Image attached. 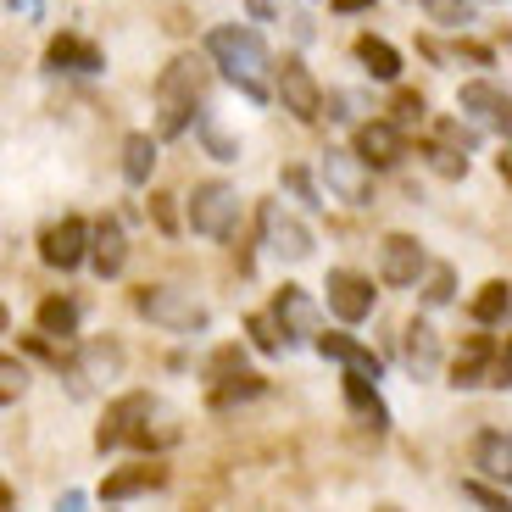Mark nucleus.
I'll use <instances>...</instances> for the list:
<instances>
[{
	"instance_id": "f257e3e1",
	"label": "nucleus",
	"mask_w": 512,
	"mask_h": 512,
	"mask_svg": "<svg viewBox=\"0 0 512 512\" xmlns=\"http://www.w3.org/2000/svg\"><path fill=\"white\" fill-rule=\"evenodd\" d=\"M206 62L218 67L234 90H240L245 101H256V106H268L273 95H279V62H273L268 39L256 34V28H245V23L212 28V34H206Z\"/></svg>"
},
{
	"instance_id": "f03ea898",
	"label": "nucleus",
	"mask_w": 512,
	"mask_h": 512,
	"mask_svg": "<svg viewBox=\"0 0 512 512\" xmlns=\"http://www.w3.org/2000/svg\"><path fill=\"white\" fill-rule=\"evenodd\" d=\"M179 412L167 407L162 396H145V390H128L106 407V423L95 429V451H167L179 440Z\"/></svg>"
},
{
	"instance_id": "7ed1b4c3",
	"label": "nucleus",
	"mask_w": 512,
	"mask_h": 512,
	"mask_svg": "<svg viewBox=\"0 0 512 512\" xmlns=\"http://www.w3.org/2000/svg\"><path fill=\"white\" fill-rule=\"evenodd\" d=\"M206 112V62L201 56H173L156 73V140H179Z\"/></svg>"
},
{
	"instance_id": "20e7f679",
	"label": "nucleus",
	"mask_w": 512,
	"mask_h": 512,
	"mask_svg": "<svg viewBox=\"0 0 512 512\" xmlns=\"http://www.w3.org/2000/svg\"><path fill=\"white\" fill-rule=\"evenodd\" d=\"M134 307H140V318H151L167 334H201L212 323L206 301H195L190 290H173V284H145V290H134Z\"/></svg>"
},
{
	"instance_id": "39448f33",
	"label": "nucleus",
	"mask_w": 512,
	"mask_h": 512,
	"mask_svg": "<svg viewBox=\"0 0 512 512\" xmlns=\"http://www.w3.org/2000/svg\"><path fill=\"white\" fill-rule=\"evenodd\" d=\"M234 223H240V190L223 184V179L195 184V195H190V229L206 234V240H229Z\"/></svg>"
},
{
	"instance_id": "423d86ee",
	"label": "nucleus",
	"mask_w": 512,
	"mask_h": 512,
	"mask_svg": "<svg viewBox=\"0 0 512 512\" xmlns=\"http://www.w3.org/2000/svg\"><path fill=\"white\" fill-rule=\"evenodd\" d=\"M256 234H262V245H268L279 262H307L312 256V229L295 218V212H284L279 201L256 206Z\"/></svg>"
},
{
	"instance_id": "0eeeda50",
	"label": "nucleus",
	"mask_w": 512,
	"mask_h": 512,
	"mask_svg": "<svg viewBox=\"0 0 512 512\" xmlns=\"http://www.w3.org/2000/svg\"><path fill=\"white\" fill-rule=\"evenodd\" d=\"M323 184H329L334 201H346V206H368L373 201V167L362 162L357 151H340V145L323 151Z\"/></svg>"
},
{
	"instance_id": "6e6552de",
	"label": "nucleus",
	"mask_w": 512,
	"mask_h": 512,
	"mask_svg": "<svg viewBox=\"0 0 512 512\" xmlns=\"http://www.w3.org/2000/svg\"><path fill=\"white\" fill-rule=\"evenodd\" d=\"M90 240H95V223L84 218H62L39 234V262L56 273H73L78 262H90Z\"/></svg>"
},
{
	"instance_id": "1a4fd4ad",
	"label": "nucleus",
	"mask_w": 512,
	"mask_h": 512,
	"mask_svg": "<svg viewBox=\"0 0 512 512\" xmlns=\"http://www.w3.org/2000/svg\"><path fill=\"white\" fill-rule=\"evenodd\" d=\"M279 101H284V112L290 117H301V123H318L323 117V84L312 78V67L301 62V56H284L279 62Z\"/></svg>"
},
{
	"instance_id": "9d476101",
	"label": "nucleus",
	"mask_w": 512,
	"mask_h": 512,
	"mask_svg": "<svg viewBox=\"0 0 512 512\" xmlns=\"http://www.w3.org/2000/svg\"><path fill=\"white\" fill-rule=\"evenodd\" d=\"M273 323H279L284 346H318V301H312L307 290H295V284H284L279 295H273Z\"/></svg>"
},
{
	"instance_id": "9b49d317",
	"label": "nucleus",
	"mask_w": 512,
	"mask_h": 512,
	"mask_svg": "<svg viewBox=\"0 0 512 512\" xmlns=\"http://www.w3.org/2000/svg\"><path fill=\"white\" fill-rule=\"evenodd\" d=\"M329 312L340 323H362L373 312V301H379V290H373V279L368 273H357V268H329Z\"/></svg>"
},
{
	"instance_id": "f8f14e48",
	"label": "nucleus",
	"mask_w": 512,
	"mask_h": 512,
	"mask_svg": "<svg viewBox=\"0 0 512 512\" xmlns=\"http://www.w3.org/2000/svg\"><path fill=\"white\" fill-rule=\"evenodd\" d=\"M457 106L468 117H479V123H490L496 134H507V145H512V90H501L490 78H468L457 90Z\"/></svg>"
},
{
	"instance_id": "ddd939ff",
	"label": "nucleus",
	"mask_w": 512,
	"mask_h": 512,
	"mask_svg": "<svg viewBox=\"0 0 512 512\" xmlns=\"http://www.w3.org/2000/svg\"><path fill=\"white\" fill-rule=\"evenodd\" d=\"M423 268H429V256H423V245L412 240V234H384V245H379V279L390 284V290L418 284Z\"/></svg>"
},
{
	"instance_id": "4468645a",
	"label": "nucleus",
	"mask_w": 512,
	"mask_h": 512,
	"mask_svg": "<svg viewBox=\"0 0 512 512\" xmlns=\"http://www.w3.org/2000/svg\"><path fill=\"white\" fill-rule=\"evenodd\" d=\"M351 151H357L362 162L379 173V167H396L401 156H407V140H401V128L390 123V117H373V123H357V134H351Z\"/></svg>"
},
{
	"instance_id": "2eb2a0df",
	"label": "nucleus",
	"mask_w": 512,
	"mask_h": 512,
	"mask_svg": "<svg viewBox=\"0 0 512 512\" xmlns=\"http://www.w3.org/2000/svg\"><path fill=\"white\" fill-rule=\"evenodd\" d=\"M468 462L479 468L485 485H507L512 479V435L507 429H479L474 446H468Z\"/></svg>"
},
{
	"instance_id": "dca6fc26",
	"label": "nucleus",
	"mask_w": 512,
	"mask_h": 512,
	"mask_svg": "<svg viewBox=\"0 0 512 512\" xmlns=\"http://www.w3.org/2000/svg\"><path fill=\"white\" fill-rule=\"evenodd\" d=\"M496 357L501 351L490 346L485 334H474L468 346L457 351V362H451V384L457 390H479V384H496Z\"/></svg>"
},
{
	"instance_id": "f3484780",
	"label": "nucleus",
	"mask_w": 512,
	"mask_h": 512,
	"mask_svg": "<svg viewBox=\"0 0 512 512\" xmlns=\"http://www.w3.org/2000/svg\"><path fill=\"white\" fill-rule=\"evenodd\" d=\"M45 67H51V73H101L106 56L95 51L90 39H78V34H56L51 45H45Z\"/></svg>"
},
{
	"instance_id": "a211bd4d",
	"label": "nucleus",
	"mask_w": 512,
	"mask_h": 512,
	"mask_svg": "<svg viewBox=\"0 0 512 512\" xmlns=\"http://www.w3.org/2000/svg\"><path fill=\"white\" fill-rule=\"evenodd\" d=\"M401 362H407L412 379H435V373H440V340H435L429 323L412 318L407 329H401Z\"/></svg>"
},
{
	"instance_id": "6ab92c4d",
	"label": "nucleus",
	"mask_w": 512,
	"mask_h": 512,
	"mask_svg": "<svg viewBox=\"0 0 512 512\" xmlns=\"http://www.w3.org/2000/svg\"><path fill=\"white\" fill-rule=\"evenodd\" d=\"M340 390H346V407L357 412L362 429H373V435H384V429H390V407H384V396H379V384H373V379L346 373V379H340Z\"/></svg>"
},
{
	"instance_id": "aec40b11",
	"label": "nucleus",
	"mask_w": 512,
	"mask_h": 512,
	"mask_svg": "<svg viewBox=\"0 0 512 512\" xmlns=\"http://www.w3.org/2000/svg\"><path fill=\"white\" fill-rule=\"evenodd\" d=\"M318 351H323V357H334L346 373H357V379H373V384H379V373H384V362L373 357L362 340H351V334H318Z\"/></svg>"
},
{
	"instance_id": "412c9836",
	"label": "nucleus",
	"mask_w": 512,
	"mask_h": 512,
	"mask_svg": "<svg viewBox=\"0 0 512 512\" xmlns=\"http://www.w3.org/2000/svg\"><path fill=\"white\" fill-rule=\"evenodd\" d=\"M162 485H167L162 462H134V468H117V474L101 479V496L106 501H128V496H145V490H162Z\"/></svg>"
},
{
	"instance_id": "4be33fe9",
	"label": "nucleus",
	"mask_w": 512,
	"mask_h": 512,
	"mask_svg": "<svg viewBox=\"0 0 512 512\" xmlns=\"http://www.w3.org/2000/svg\"><path fill=\"white\" fill-rule=\"evenodd\" d=\"M128 262V240H123V223L117 218H101L95 223V240H90V268L101 273V279H117Z\"/></svg>"
},
{
	"instance_id": "5701e85b",
	"label": "nucleus",
	"mask_w": 512,
	"mask_h": 512,
	"mask_svg": "<svg viewBox=\"0 0 512 512\" xmlns=\"http://www.w3.org/2000/svg\"><path fill=\"white\" fill-rule=\"evenodd\" d=\"M357 62H362V73L379 78V84H396V78H401V51L390 45V39H379V34H362L357 39Z\"/></svg>"
},
{
	"instance_id": "b1692460",
	"label": "nucleus",
	"mask_w": 512,
	"mask_h": 512,
	"mask_svg": "<svg viewBox=\"0 0 512 512\" xmlns=\"http://www.w3.org/2000/svg\"><path fill=\"white\" fill-rule=\"evenodd\" d=\"M39 334H51V340H73L78 334V301H67V295H45L34 312Z\"/></svg>"
},
{
	"instance_id": "393cba45",
	"label": "nucleus",
	"mask_w": 512,
	"mask_h": 512,
	"mask_svg": "<svg viewBox=\"0 0 512 512\" xmlns=\"http://www.w3.org/2000/svg\"><path fill=\"white\" fill-rule=\"evenodd\" d=\"M468 312H474V323H485V329H490V323H507L512 318V284L507 279L479 284V295H474V307H468Z\"/></svg>"
},
{
	"instance_id": "a878e982",
	"label": "nucleus",
	"mask_w": 512,
	"mask_h": 512,
	"mask_svg": "<svg viewBox=\"0 0 512 512\" xmlns=\"http://www.w3.org/2000/svg\"><path fill=\"white\" fill-rule=\"evenodd\" d=\"M156 173V140L151 134H128L123 140V179L128 184H151Z\"/></svg>"
},
{
	"instance_id": "bb28decb",
	"label": "nucleus",
	"mask_w": 512,
	"mask_h": 512,
	"mask_svg": "<svg viewBox=\"0 0 512 512\" xmlns=\"http://www.w3.org/2000/svg\"><path fill=\"white\" fill-rule=\"evenodd\" d=\"M195 134H201V145H206L212 156H218V162H240V140H234V134H223V128H218V117H212V112H201Z\"/></svg>"
},
{
	"instance_id": "cd10ccee",
	"label": "nucleus",
	"mask_w": 512,
	"mask_h": 512,
	"mask_svg": "<svg viewBox=\"0 0 512 512\" xmlns=\"http://www.w3.org/2000/svg\"><path fill=\"white\" fill-rule=\"evenodd\" d=\"M423 17L440 28H468L474 23V0H423Z\"/></svg>"
},
{
	"instance_id": "c85d7f7f",
	"label": "nucleus",
	"mask_w": 512,
	"mask_h": 512,
	"mask_svg": "<svg viewBox=\"0 0 512 512\" xmlns=\"http://www.w3.org/2000/svg\"><path fill=\"white\" fill-rule=\"evenodd\" d=\"M423 117H429V101H423L418 90H396V101H390V123L412 128V123H423Z\"/></svg>"
},
{
	"instance_id": "c756f323",
	"label": "nucleus",
	"mask_w": 512,
	"mask_h": 512,
	"mask_svg": "<svg viewBox=\"0 0 512 512\" xmlns=\"http://www.w3.org/2000/svg\"><path fill=\"white\" fill-rule=\"evenodd\" d=\"M435 140L446 145V151L468 156V151H474V145H479V134H474V128H462L457 117H440V123H435Z\"/></svg>"
},
{
	"instance_id": "7c9ffc66",
	"label": "nucleus",
	"mask_w": 512,
	"mask_h": 512,
	"mask_svg": "<svg viewBox=\"0 0 512 512\" xmlns=\"http://www.w3.org/2000/svg\"><path fill=\"white\" fill-rule=\"evenodd\" d=\"M245 334H251V346L256 351H284V340H279V323H273V312H256V318H245Z\"/></svg>"
},
{
	"instance_id": "2f4dec72",
	"label": "nucleus",
	"mask_w": 512,
	"mask_h": 512,
	"mask_svg": "<svg viewBox=\"0 0 512 512\" xmlns=\"http://www.w3.org/2000/svg\"><path fill=\"white\" fill-rule=\"evenodd\" d=\"M451 290H457V273H451L446 262H435V268H429V279H423V301H429V307H446Z\"/></svg>"
},
{
	"instance_id": "473e14b6",
	"label": "nucleus",
	"mask_w": 512,
	"mask_h": 512,
	"mask_svg": "<svg viewBox=\"0 0 512 512\" xmlns=\"http://www.w3.org/2000/svg\"><path fill=\"white\" fill-rule=\"evenodd\" d=\"M423 156H429V167H435L440 179H462L468 173V156H457V151H446V145H423Z\"/></svg>"
},
{
	"instance_id": "72a5a7b5",
	"label": "nucleus",
	"mask_w": 512,
	"mask_h": 512,
	"mask_svg": "<svg viewBox=\"0 0 512 512\" xmlns=\"http://www.w3.org/2000/svg\"><path fill=\"white\" fill-rule=\"evenodd\" d=\"M462 496L474 501V507H479V512H512V501H507V496H501V490H490V485H485V479H468V485H462Z\"/></svg>"
},
{
	"instance_id": "f704fd0d",
	"label": "nucleus",
	"mask_w": 512,
	"mask_h": 512,
	"mask_svg": "<svg viewBox=\"0 0 512 512\" xmlns=\"http://www.w3.org/2000/svg\"><path fill=\"white\" fill-rule=\"evenodd\" d=\"M284 184L295 190V201H301V206H323V195H318V184H312L307 167H284Z\"/></svg>"
},
{
	"instance_id": "c9c22d12",
	"label": "nucleus",
	"mask_w": 512,
	"mask_h": 512,
	"mask_svg": "<svg viewBox=\"0 0 512 512\" xmlns=\"http://www.w3.org/2000/svg\"><path fill=\"white\" fill-rule=\"evenodd\" d=\"M0 379H6V384H0V401L12 407V401L23 396V368H17V357H6V362H0Z\"/></svg>"
},
{
	"instance_id": "e433bc0d",
	"label": "nucleus",
	"mask_w": 512,
	"mask_h": 512,
	"mask_svg": "<svg viewBox=\"0 0 512 512\" xmlns=\"http://www.w3.org/2000/svg\"><path fill=\"white\" fill-rule=\"evenodd\" d=\"M151 212H156V223L173 234V201H167V195H151Z\"/></svg>"
},
{
	"instance_id": "4c0bfd02",
	"label": "nucleus",
	"mask_w": 512,
	"mask_h": 512,
	"mask_svg": "<svg viewBox=\"0 0 512 512\" xmlns=\"http://www.w3.org/2000/svg\"><path fill=\"white\" fill-rule=\"evenodd\" d=\"M245 12H251V23H273V0H245Z\"/></svg>"
},
{
	"instance_id": "58836bf2",
	"label": "nucleus",
	"mask_w": 512,
	"mask_h": 512,
	"mask_svg": "<svg viewBox=\"0 0 512 512\" xmlns=\"http://www.w3.org/2000/svg\"><path fill=\"white\" fill-rule=\"evenodd\" d=\"M373 0H329V12H340V17H357V12H368Z\"/></svg>"
},
{
	"instance_id": "ea45409f",
	"label": "nucleus",
	"mask_w": 512,
	"mask_h": 512,
	"mask_svg": "<svg viewBox=\"0 0 512 512\" xmlns=\"http://www.w3.org/2000/svg\"><path fill=\"white\" fill-rule=\"evenodd\" d=\"M496 384H512V340L501 346V357H496Z\"/></svg>"
},
{
	"instance_id": "a19ab883",
	"label": "nucleus",
	"mask_w": 512,
	"mask_h": 512,
	"mask_svg": "<svg viewBox=\"0 0 512 512\" xmlns=\"http://www.w3.org/2000/svg\"><path fill=\"white\" fill-rule=\"evenodd\" d=\"M6 12H23V17H39V12H45V6H39V0H6Z\"/></svg>"
},
{
	"instance_id": "79ce46f5",
	"label": "nucleus",
	"mask_w": 512,
	"mask_h": 512,
	"mask_svg": "<svg viewBox=\"0 0 512 512\" xmlns=\"http://www.w3.org/2000/svg\"><path fill=\"white\" fill-rule=\"evenodd\" d=\"M56 512H84V490H67V496L56 501Z\"/></svg>"
},
{
	"instance_id": "37998d69",
	"label": "nucleus",
	"mask_w": 512,
	"mask_h": 512,
	"mask_svg": "<svg viewBox=\"0 0 512 512\" xmlns=\"http://www.w3.org/2000/svg\"><path fill=\"white\" fill-rule=\"evenodd\" d=\"M496 173H501V179H507V184H512V145H507V151H501V156H496Z\"/></svg>"
},
{
	"instance_id": "c03bdc74",
	"label": "nucleus",
	"mask_w": 512,
	"mask_h": 512,
	"mask_svg": "<svg viewBox=\"0 0 512 512\" xmlns=\"http://www.w3.org/2000/svg\"><path fill=\"white\" fill-rule=\"evenodd\" d=\"M379 512H396V507H379Z\"/></svg>"
}]
</instances>
